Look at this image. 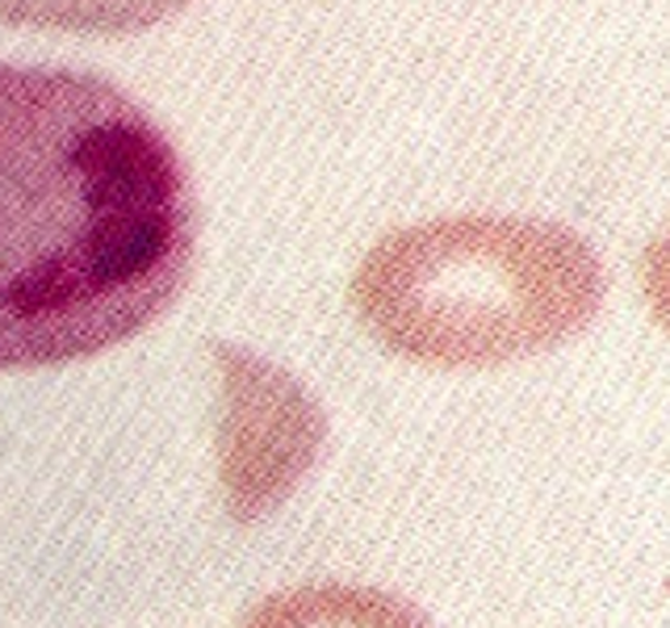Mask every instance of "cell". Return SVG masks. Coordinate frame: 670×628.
Masks as SVG:
<instances>
[{
    "label": "cell",
    "instance_id": "obj_1",
    "mask_svg": "<svg viewBox=\"0 0 670 628\" xmlns=\"http://www.w3.org/2000/svg\"><path fill=\"white\" fill-rule=\"evenodd\" d=\"M193 247L185 160L126 88L0 63V369L126 344L185 290Z\"/></svg>",
    "mask_w": 670,
    "mask_h": 628
},
{
    "label": "cell",
    "instance_id": "obj_2",
    "mask_svg": "<svg viewBox=\"0 0 670 628\" xmlns=\"http://www.w3.org/2000/svg\"><path fill=\"white\" fill-rule=\"evenodd\" d=\"M604 285L599 251L562 222L453 214L381 235L352 273V310L402 360L486 369L574 340Z\"/></svg>",
    "mask_w": 670,
    "mask_h": 628
},
{
    "label": "cell",
    "instance_id": "obj_3",
    "mask_svg": "<svg viewBox=\"0 0 670 628\" xmlns=\"http://www.w3.org/2000/svg\"><path fill=\"white\" fill-rule=\"evenodd\" d=\"M218 487L235 524L272 516L315 469L327 440L319 403L294 373L240 344H218Z\"/></svg>",
    "mask_w": 670,
    "mask_h": 628
},
{
    "label": "cell",
    "instance_id": "obj_4",
    "mask_svg": "<svg viewBox=\"0 0 670 628\" xmlns=\"http://www.w3.org/2000/svg\"><path fill=\"white\" fill-rule=\"evenodd\" d=\"M243 628H431L415 607L374 587H294L268 595Z\"/></svg>",
    "mask_w": 670,
    "mask_h": 628
},
{
    "label": "cell",
    "instance_id": "obj_5",
    "mask_svg": "<svg viewBox=\"0 0 670 628\" xmlns=\"http://www.w3.org/2000/svg\"><path fill=\"white\" fill-rule=\"evenodd\" d=\"M188 0H0L4 22H34L47 29L131 34L181 13Z\"/></svg>",
    "mask_w": 670,
    "mask_h": 628
},
{
    "label": "cell",
    "instance_id": "obj_6",
    "mask_svg": "<svg viewBox=\"0 0 670 628\" xmlns=\"http://www.w3.org/2000/svg\"><path fill=\"white\" fill-rule=\"evenodd\" d=\"M642 290H645V301H649V315L670 331V226L645 247Z\"/></svg>",
    "mask_w": 670,
    "mask_h": 628
}]
</instances>
